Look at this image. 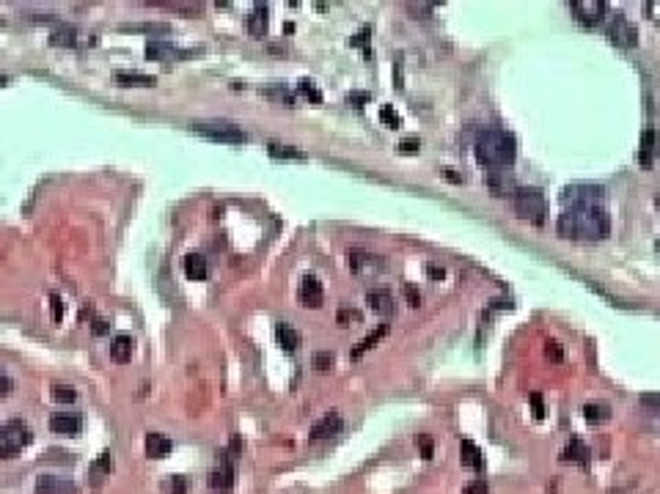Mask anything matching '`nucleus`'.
I'll list each match as a JSON object with an SVG mask.
<instances>
[{"mask_svg": "<svg viewBox=\"0 0 660 494\" xmlns=\"http://www.w3.org/2000/svg\"><path fill=\"white\" fill-rule=\"evenodd\" d=\"M559 234L564 239H578V242H600L608 236L611 220L603 206H569L559 217Z\"/></svg>", "mask_w": 660, "mask_h": 494, "instance_id": "obj_1", "label": "nucleus"}, {"mask_svg": "<svg viewBox=\"0 0 660 494\" xmlns=\"http://www.w3.org/2000/svg\"><path fill=\"white\" fill-rule=\"evenodd\" d=\"M476 159L479 165H487V168H509L515 157H518V143L515 137L509 135L506 130H498V127H487L476 135Z\"/></svg>", "mask_w": 660, "mask_h": 494, "instance_id": "obj_2", "label": "nucleus"}, {"mask_svg": "<svg viewBox=\"0 0 660 494\" xmlns=\"http://www.w3.org/2000/svg\"><path fill=\"white\" fill-rule=\"evenodd\" d=\"M512 203H515V212L528 220L534 225H542L545 223V214H547V201H545V193L539 187H518L512 193Z\"/></svg>", "mask_w": 660, "mask_h": 494, "instance_id": "obj_3", "label": "nucleus"}, {"mask_svg": "<svg viewBox=\"0 0 660 494\" xmlns=\"http://www.w3.org/2000/svg\"><path fill=\"white\" fill-rule=\"evenodd\" d=\"M30 442H33V434L23 420H9L0 426V459H14Z\"/></svg>", "mask_w": 660, "mask_h": 494, "instance_id": "obj_4", "label": "nucleus"}, {"mask_svg": "<svg viewBox=\"0 0 660 494\" xmlns=\"http://www.w3.org/2000/svg\"><path fill=\"white\" fill-rule=\"evenodd\" d=\"M193 132L209 137V140H215V143H231V146L248 140L242 127L228 124V121H196V124H193Z\"/></svg>", "mask_w": 660, "mask_h": 494, "instance_id": "obj_5", "label": "nucleus"}, {"mask_svg": "<svg viewBox=\"0 0 660 494\" xmlns=\"http://www.w3.org/2000/svg\"><path fill=\"white\" fill-rule=\"evenodd\" d=\"M605 195V190L600 184H567L561 190V201L564 206H600Z\"/></svg>", "mask_w": 660, "mask_h": 494, "instance_id": "obj_6", "label": "nucleus"}, {"mask_svg": "<svg viewBox=\"0 0 660 494\" xmlns=\"http://www.w3.org/2000/svg\"><path fill=\"white\" fill-rule=\"evenodd\" d=\"M608 39H611L616 47H622V50H630V47L638 45V28L619 11V14L611 17V23H608Z\"/></svg>", "mask_w": 660, "mask_h": 494, "instance_id": "obj_7", "label": "nucleus"}, {"mask_svg": "<svg viewBox=\"0 0 660 494\" xmlns=\"http://www.w3.org/2000/svg\"><path fill=\"white\" fill-rule=\"evenodd\" d=\"M143 52H146L149 61H179V58L193 55V50H179V47L165 42V39H149Z\"/></svg>", "mask_w": 660, "mask_h": 494, "instance_id": "obj_8", "label": "nucleus"}, {"mask_svg": "<svg viewBox=\"0 0 660 494\" xmlns=\"http://www.w3.org/2000/svg\"><path fill=\"white\" fill-rule=\"evenodd\" d=\"M349 270L355 272V275H377V272L386 270V261L380 258V255H374V253H366V250H349Z\"/></svg>", "mask_w": 660, "mask_h": 494, "instance_id": "obj_9", "label": "nucleus"}, {"mask_svg": "<svg viewBox=\"0 0 660 494\" xmlns=\"http://www.w3.org/2000/svg\"><path fill=\"white\" fill-rule=\"evenodd\" d=\"M605 0H575L572 3V14L583 25H597L605 17Z\"/></svg>", "mask_w": 660, "mask_h": 494, "instance_id": "obj_10", "label": "nucleus"}, {"mask_svg": "<svg viewBox=\"0 0 660 494\" xmlns=\"http://www.w3.org/2000/svg\"><path fill=\"white\" fill-rule=\"evenodd\" d=\"M36 492L39 494H80V489H77V483H72L69 478L39 475V478H36Z\"/></svg>", "mask_w": 660, "mask_h": 494, "instance_id": "obj_11", "label": "nucleus"}, {"mask_svg": "<svg viewBox=\"0 0 660 494\" xmlns=\"http://www.w3.org/2000/svg\"><path fill=\"white\" fill-rule=\"evenodd\" d=\"M300 305H306V308H322V302H325V292H322V283H319L314 275H306L303 280H300Z\"/></svg>", "mask_w": 660, "mask_h": 494, "instance_id": "obj_12", "label": "nucleus"}, {"mask_svg": "<svg viewBox=\"0 0 660 494\" xmlns=\"http://www.w3.org/2000/svg\"><path fill=\"white\" fill-rule=\"evenodd\" d=\"M234 475H237V472H234L231 459H220V464L209 472V486H212L215 492H231V489H234Z\"/></svg>", "mask_w": 660, "mask_h": 494, "instance_id": "obj_13", "label": "nucleus"}, {"mask_svg": "<svg viewBox=\"0 0 660 494\" xmlns=\"http://www.w3.org/2000/svg\"><path fill=\"white\" fill-rule=\"evenodd\" d=\"M50 428H52V434L74 437V434H80V428H83V418L74 415V412H55V415L50 418Z\"/></svg>", "mask_w": 660, "mask_h": 494, "instance_id": "obj_14", "label": "nucleus"}, {"mask_svg": "<svg viewBox=\"0 0 660 494\" xmlns=\"http://www.w3.org/2000/svg\"><path fill=\"white\" fill-rule=\"evenodd\" d=\"M366 302H369V308L374 311V314L380 316H391L393 311H396V299H393V294L388 292V289H371V292L366 294Z\"/></svg>", "mask_w": 660, "mask_h": 494, "instance_id": "obj_15", "label": "nucleus"}, {"mask_svg": "<svg viewBox=\"0 0 660 494\" xmlns=\"http://www.w3.org/2000/svg\"><path fill=\"white\" fill-rule=\"evenodd\" d=\"M342 431V415L339 412H328L325 418H319L317 423L311 426V440H328L333 434Z\"/></svg>", "mask_w": 660, "mask_h": 494, "instance_id": "obj_16", "label": "nucleus"}, {"mask_svg": "<svg viewBox=\"0 0 660 494\" xmlns=\"http://www.w3.org/2000/svg\"><path fill=\"white\" fill-rule=\"evenodd\" d=\"M133 352H135V340H133V335H127V333H118V335L111 340V357L116 360V362H130L133 360Z\"/></svg>", "mask_w": 660, "mask_h": 494, "instance_id": "obj_17", "label": "nucleus"}, {"mask_svg": "<svg viewBox=\"0 0 660 494\" xmlns=\"http://www.w3.org/2000/svg\"><path fill=\"white\" fill-rule=\"evenodd\" d=\"M182 267L187 280H206V275H209V264H206L204 255H198V253H187Z\"/></svg>", "mask_w": 660, "mask_h": 494, "instance_id": "obj_18", "label": "nucleus"}, {"mask_svg": "<svg viewBox=\"0 0 660 494\" xmlns=\"http://www.w3.org/2000/svg\"><path fill=\"white\" fill-rule=\"evenodd\" d=\"M143 448H146V456H152V459H165L174 450V442L168 437H162V434H146Z\"/></svg>", "mask_w": 660, "mask_h": 494, "instance_id": "obj_19", "label": "nucleus"}, {"mask_svg": "<svg viewBox=\"0 0 660 494\" xmlns=\"http://www.w3.org/2000/svg\"><path fill=\"white\" fill-rule=\"evenodd\" d=\"M116 83L124 86V88H152L157 80L152 74H138V71H118L116 74Z\"/></svg>", "mask_w": 660, "mask_h": 494, "instance_id": "obj_20", "label": "nucleus"}, {"mask_svg": "<svg viewBox=\"0 0 660 494\" xmlns=\"http://www.w3.org/2000/svg\"><path fill=\"white\" fill-rule=\"evenodd\" d=\"M589 456H592V450L586 448L581 440H572L567 448L561 450V461H567V464L569 461H575V464H581V467L589 464Z\"/></svg>", "mask_w": 660, "mask_h": 494, "instance_id": "obj_21", "label": "nucleus"}, {"mask_svg": "<svg viewBox=\"0 0 660 494\" xmlns=\"http://www.w3.org/2000/svg\"><path fill=\"white\" fill-rule=\"evenodd\" d=\"M267 25H270V11H267V6H256L251 14H248V33H251V36H264V33H267Z\"/></svg>", "mask_w": 660, "mask_h": 494, "instance_id": "obj_22", "label": "nucleus"}, {"mask_svg": "<svg viewBox=\"0 0 660 494\" xmlns=\"http://www.w3.org/2000/svg\"><path fill=\"white\" fill-rule=\"evenodd\" d=\"M459 459H462V464L471 467V470H481V467H484V456H481V450H479L471 440H462V442H459Z\"/></svg>", "mask_w": 660, "mask_h": 494, "instance_id": "obj_23", "label": "nucleus"}, {"mask_svg": "<svg viewBox=\"0 0 660 494\" xmlns=\"http://www.w3.org/2000/svg\"><path fill=\"white\" fill-rule=\"evenodd\" d=\"M275 338H278V343H281L286 352H297V349H300V333L292 330L289 324H278V327H275Z\"/></svg>", "mask_w": 660, "mask_h": 494, "instance_id": "obj_24", "label": "nucleus"}, {"mask_svg": "<svg viewBox=\"0 0 660 494\" xmlns=\"http://www.w3.org/2000/svg\"><path fill=\"white\" fill-rule=\"evenodd\" d=\"M124 33H152V36H168L171 25L165 23H143V25H121Z\"/></svg>", "mask_w": 660, "mask_h": 494, "instance_id": "obj_25", "label": "nucleus"}, {"mask_svg": "<svg viewBox=\"0 0 660 494\" xmlns=\"http://www.w3.org/2000/svg\"><path fill=\"white\" fill-rule=\"evenodd\" d=\"M386 333H388V324H377V330H374V333H369V335H366L364 340L352 349V357H361V355H366L369 349H374V346L380 343V338L386 335Z\"/></svg>", "mask_w": 660, "mask_h": 494, "instance_id": "obj_26", "label": "nucleus"}, {"mask_svg": "<svg viewBox=\"0 0 660 494\" xmlns=\"http://www.w3.org/2000/svg\"><path fill=\"white\" fill-rule=\"evenodd\" d=\"M655 140H658L655 130H644V135H641V151H638L641 165H649V162H652V154H655Z\"/></svg>", "mask_w": 660, "mask_h": 494, "instance_id": "obj_27", "label": "nucleus"}, {"mask_svg": "<svg viewBox=\"0 0 660 494\" xmlns=\"http://www.w3.org/2000/svg\"><path fill=\"white\" fill-rule=\"evenodd\" d=\"M487 181H490V190H493L496 195H512V193L518 190V187L512 184V179L506 176V171H501V173H493V176H490Z\"/></svg>", "mask_w": 660, "mask_h": 494, "instance_id": "obj_28", "label": "nucleus"}, {"mask_svg": "<svg viewBox=\"0 0 660 494\" xmlns=\"http://www.w3.org/2000/svg\"><path fill=\"white\" fill-rule=\"evenodd\" d=\"M583 418L589 423H605L611 418V406L608 404H586L583 406Z\"/></svg>", "mask_w": 660, "mask_h": 494, "instance_id": "obj_29", "label": "nucleus"}, {"mask_svg": "<svg viewBox=\"0 0 660 494\" xmlns=\"http://www.w3.org/2000/svg\"><path fill=\"white\" fill-rule=\"evenodd\" d=\"M267 151H270V157L273 159H306V154H303V151H297V149H292V146H278V143H270V146H267Z\"/></svg>", "mask_w": 660, "mask_h": 494, "instance_id": "obj_30", "label": "nucleus"}, {"mask_svg": "<svg viewBox=\"0 0 660 494\" xmlns=\"http://www.w3.org/2000/svg\"><path fill=\"white\" fill-rule=\"evenodd\" d=\"M50 45L52 47H74L77 45V33H74L72 28H61V30H55V33L50 36Z\"/></svg>", "mask_w": 660, "mask_h": 494, "instance_id": "obj_31", "label": "nucleus"}, {"mask_svg": "<svg viewBox=\"0 0 660 494\" xmlns=\"http://www.w3.org/2000/svg\"><path fill=\"white\" fill-rule=\"evenodd\" d=\"M91 472L94 475H99V472H102V475H111V472H113V453H111V450L99 453V459L91 464Z\"/></svg>", "mask_w": 660, "mask_h": 494, "instance_id": "obj_32", "label": "nucleus"}, {"mask_svg": "<svg viewBox=\"0 0 660 494\" xmlns=\"http://www.w3.org/2000/svg\"><path fill=\"white\" fill-rule=\"evenodd\" d=\"M58 404H72L74 398H77V393H74V387H69V384H52V393H50Z\"/></svg>", "mask_w": 660, "mask_h": 494, "instance_id": "obj_33", "label": "nucleus"}, {"mask_svg": "<svg viewBox=\"0 0 660 494\" xmlns=\"http://www.w3.org/2000/svg\"><path fill=\"white\" fill-rule=\"evenodd\" d=\"M333 355L330 352H314V357H311V365L317 368V371H330L333 368Z\"/></svg>", "mask_w": 660, "mask_h": 494, "instance_id": "obj_34", "label": "nucleus"}, {"mask_svg": "<svg viewBox=\"0 0 660 494\" xmlns=\"http://www.w3.org/2000/svg\"><path fill=\"white\" fill-rule=\"evenodd\" d=\"M380 121H383L386 127H391V130H396V127H402V118H399V115L393 113V108H388V105H386V108H383V110H380Z\"/></svg>", "mask_w": 660, "mask_h": 494, "instance_id": "obj_35", "label": "nucleus"}, {"mask_svg": "<svg viewBox=\"0 0 660 494\" xmlns=\"http://www.w3.org/2000/svg\"><path fill=\"white\" fill-rule=\"evenodd\" d=\"M402 294H405L410 308H418V305H421V292H418L413 283H405V286H402Z\"/></svg>", "mask_w": 660, "mask_h": 494, "instance_id": "obj_36", "label": "nucleus"}, {"mask_svg": "<svg viewBox=\"0 0 660 494\" xmlns=\"http://www.w3.org/2000/svg\"><path fill=\"white\" fill-rule=\"evenodd\" d=\"M50 311H52V321H55V324L64 318V299H61L58 294L50 297Z\"/></svg>", "mask_w": 660, "mask_h": 494, "instance_id": "obj_37", "label": "nucleus"}, {"mask_svg": "<svg viewBox=\"0 0 660 494\" xmlns=\"http://www.w3.org/2000/svg\"><path fill=\"white\" fill-rule=\"evenodd\" d=\"M336 318H339V324H342V327H347V324H352V321L358 324V321H361V314H358V311H352V308H342Z\"/></svg>", "mask_w": 660, "mask_h": 494, "instance_id": "obj_38", "label": "nucleus"}, {"mask_svg": "<svg viewBox=\"0 0 660 494\" xmlns=\"http://www.w3.org/2000/svg\"><path fill=\"white\" fill-rule=\"evenodd\" d=\"M462 494H490L487 481H471L468 486H462Z\"/></svg>", "mask_w": 660, "mask_h": 494, "instance_id": "obj_39", "label": "nucleus"}, {"mask_svg": "<svg viewBox=\"0 0 660 494\" xmlns=\"http://www.w3.org/2000/svg\"><path fill=\"white\" fill-rule=\"evenodd\" d=\"M641 406H647L652 412H660V393H644L641 396Z\"/></svg>", "mask_w": 660, "mask_h": 494, "instance_id": "obj_40", "label": "nucleus"}, {"mask_svg": "<svg viewBox=\"0 0 660 494\" xmlns=\"http://www.w3.org/2000/svg\"><path fill=\"white\" fill-rule=\"evenodd\" d=\"M418 149H421V140H418V137H405V140L399 143V151H402V154H415Z\"/></svg>", "mask_w": 660, "mask_h": 494, "instance_id": "obj_41", "label": "nucleus"}, {"mask_svg": "<svg viewBox=\"0 0 660 494\" xmlns=\"http://www.w3.org/2000/svg\"><path fill=\"white\" fill-rule=\"evenodd\" d=\"M300 91L308 96V99H314V102H322V93H319L317 88H314V83L311 80H300Z\"/></svg>", "mask_w": 660, "mask_h": 494, "instance_id": "obj_42", "label": "nucleus"}, {"mask_svg": "<svg viewBox=\"0 0 660 494\" xmlns=\"http://www.w3.org/2000/svg\"><path fill=\"white\" fill-rule=\"evenodd\" d=\"M418 448H421V456H424V459H432L435 448H432V440H430L427 434H418Z\"/></svg>", "mask_w": 660, "mask_h": 494, "instance_id": "obj_43", "label": "nucleus"}, {"mask_svg": "<svg viewBox=\"0 0 660 494\" xmlns=\"http://www.w3.org/2000/svg\"><path fill=\"white\" fill-rule=\"evenodd\" d=\"M168 492H171V494H184V492H187V481L174 475V478L168 481Z\"/></svg>", "mask_w": 660, "mask_h": 494, "instance_id": "obj_44", "label": "nucleus"}, {"mask_svg": "<svg viewBox=\"0 0 660 494\" xmlns=\"http://www.w3.org/2000/svg\"><path fill=\"white\" fill-rule=\"evenodd\" d=\"M11 390H14V382H11V377H9V374H6L3 368H0V396H9Z\"/></svg>", "mask_w": 660, "mask_h": 494, "instance_id": "obj_45", "label": "nucleus"}, {"mask_svg": "<svg viewBox=\"0 0 660 494\" xmlns=\"http://www.w3.org/2000/svg\"><path fill=\"white\" fill-rule=\"evenodd\" d=\"M545 355L553 360V362H561V360H564V352H561V346H559V343H547Z\"/></svg>", "mask_w": 660, "mask_h": 494, "instance_id": "obj_46", "label": "nucleus"}, {"mask_svg": "<svg viewBox=\"0 0 660 494\" xmlns=\"http://www.w3.org/2000/svg\"><path fill=\"white\" fill-rule=\"evenodd\" d=\"M647 17H649L652 23H660V0H649V3H647Z\"/></svg>", "mask_w": 660, "mask_h": 494, "instance_id": "obj_47", "label": "nucleus"}, {"mask_svg": "<svg viewBox=\"0 0 660 494\" xmlns=\"http://www.w3.org/2000/svg\"><path fill=\"white\" fill-rule=\"evenodd\" d=\"M427 275H430L432 280H443V277H446V270L437 267V264H430V267H427Z\"/></svg>", "mask_w": 660, "mask_h": 494, "instance_id": "obj_48", "label": "nucleus"}, {"mask_svg": "<svg viewBox=\"0 0 660 494\" xmlns=\"http://www.w3.org/2000/svg\"><path fill=\"white\" fill-rule=\"evenodd\" d=\"M347 102H349V105H355V108H364L361 102H369V93H349V96H347Z\"/></svg>", "mask_w": 660, "mask_h": 494, "instance_id": "obj_49", "label": "nucleus"}, {"mask_svg": "<svg viewBox=\"0 0 660 494\" xmlns=\"http://www.w3.org/2000/svg\"><path fill=\"white\" fill-rule=\"evenodd\" d=\"M91 330H94V335H105V333H108L111 327H108V321H105V318H96V321H94Z\"/></svg>", "mask_w": 660, "mask_h": 494, "instance_id": "obj_50", "label": "nucleus"}, {"mask_svg": "<svg viewBox=\"0 0 660 494\" xmlns=\"http://www.w3.org/2000/svg\"><path fill=\"white\" fill-rule=\"evenodd\" d=\"M366 42H369V28H364L355 39H349V45H355V47H366Z\"/></svg>", "mask_w": 660, "mask_h": 494, "instance_id": "obj_51", "label": "nucleus"}, {"mask_svg": "<svg viewBox=\"0 0 660 494\" xmlns=\"http://www.w3.org/2000/svg\"><path fill=\"white\" fill-rule=\"evenodd\" d=\"M531 404H534V415L542 418V401H539V396H531Z\"/></svg>", "mask_w": 660, "mask_h": 494, "instance_id": "obj_52", "label": "nucleus"}]
</instances>
